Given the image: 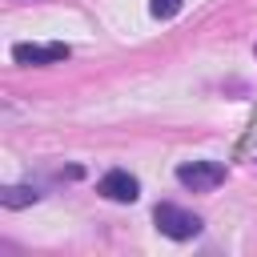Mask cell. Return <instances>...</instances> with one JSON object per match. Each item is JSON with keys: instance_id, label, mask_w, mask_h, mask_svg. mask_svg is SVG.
Returning a JSON list of instances; mask_svg holds the SVG:
<instances>
[{"instance_id": "obj_6", "label": "cell", "mask_w": 257, "mask_h": 257, "mask_svg": "<svg viewBox=\"0 0 257 257\" xmlns=\"http://www.w3.org/2000/svg\"><path fill=\"white\" fill-rule=\"evenodd\" d=\"M181 4H185V0H153V4H149V12H153L157 20H173V16L181 12Z\"/></svg>"}, {"instance_id": "obj_4", "label": "cell", "mask_w": 257, "mask_h": 257, "mask_svg": "<svg viewBox=\"0 0 257 257\" xmlns=\"http://www.w3.org/2000/svg\"><path fill=\"white\" fill-rule=\"evenodd\" d=\"M68 56H72V48L60 44V40H52V44H16L12 48V60L16 64H60Z\"/></svg>"}, {"instance_id": "obj_1", "label": "cell", "mask_w": 257, "mask_h": 257, "mask_svg": "<svg viewBox=\"0 0 257 257\" xmlns=\"http://www.w3.org/2000/svg\"><path fill=\"white\" fill-rule=\"evenodd\" d=\"M153 225H157L165 237H173V241H189V237L201 233V217L189 213V209H181V205H169V201H161V205L153 209Z\"/></svg>"}, {"instance_id": "obj_5", "label": "cell", "mask_w": 257, "mask_h": 257, "mask_svg": "<svg viewBox=\"0 0 257 257\" xmlns=\"http://www.w3.org/2000/svg\"><path fill=\"white\" fill-rule=\"evenodd\" d=\"M36 201H40V193L32 185H8V189H0V205L4 209H24V205H36Z\"/></svg>"}, {"instance_id": "obj_2", "label": "cell", "mask_w": 257, "mask_h": 257, "mask_svg": "<svg viewBox=\"0 0 257 257\" xmlns=\"http://www.w3.org/2000/svg\"><path fill=\"white\" fill-rule=\"evenodd\" d=\"M177 181L193 193H213L225 181V165L221 161H185V165H177Z\"/></svg>"}, {"instance_id": "obj_3", "label": "cell", "mask_w": 257, "mask_h": 257, "mask_svg": "<svg viewBox=\"0 0 257 257\" xmlns=\"http://www.w3.org/2000/svg\"><path fill=\"white\" fill-rule=\"evenodd\" d=\"M96 193L104 201H116V205H133L141 197V181L128 173V169H108L100 181H96Z\"/></svg>"}]
</instances>
